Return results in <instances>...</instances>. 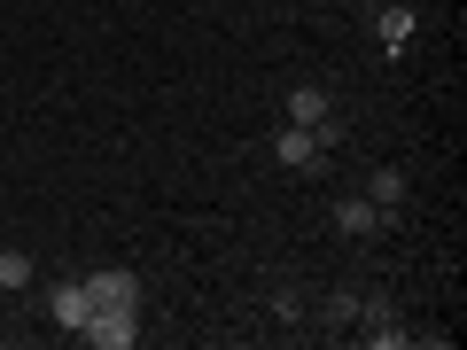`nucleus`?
<instances>
[{
  "label": "nucleus",
  "mask_w": 467,
  "mask_h": 350,
  "mask_svg": "<svg viewBox=\"0 0 467 350\" xmlns=\"http://www.w3.org/2000/svg\"><path fill=\"white\" fill-rule=\"evenodd\" d=\"M47 312H55V327H70V335H78L86 319H94V296H86V281H63V288L47 296Z\"/></svg>",
  "instance_id": "nucleus-5"
},
{
  "label": "nucleus",
  "mask_w": 467,
  "mask_h": 350,
  "mask_svg": "<svg viewBox=\"0 0 467 350\" xmlns=\"http://www.w3.org/2000/svg\"><path fill=\"white\" fill-rule=\"evenodd\" d=\"M288 125H335V101H327V86H296V94H288Z\"/></svg>",
  "instance_id": "nucleus-6"
},
{
  "label": "nucleus",
  "mask_w": 467,
  "mask_h": 350,
  "mask_svg": "<svg viewBox=\"0 0 467 350\" xmlns=\"http://www.w3.org/2000/svg\"><path fill=\"white\" fill-rule=\"evenodd\" d=\"M78 335L94 350H133L140 343V304H94V319H86Z\"/></svg>",
  "instance_id": "nucleus-1"
},
{
  "label": "nucleus",
  "mask_w": 467,
  "mask_h": 350,
  "mask_svg": "<svg viewBox=\"0 0 467 350\" xmlns=\"http://www.w3.org/2000/svg\"><path fill=\"white\" fill-rule=\"evenodd\" d=\"M358 319H367V343H374V350H398V343H405L398 304H389V296H367V304H358Z\"/></svg>",
  "instance_id": "nucleus-4"
},
{
  "label": "nucleus",
  "mask_w": 467,
  "mask_h": 350,
  "mask_svg": "<svg viewBox=\"0 0 467 350\" xmlns=\"http://www.w3.org/2000/svg\"><path fill=\"white\" fill-rule=\"evenodd\" d=\"M367 202H374V211H382V226H389V218H398V202H405V171H374Z\"/></svg>",
  "instance_id": "nucleus-8"
},
{
  "label": "nucleus",
  "mask_w": 467,
  "mask_h": 350,
  "mask_svg": "<svg viewBox=\"0 0 467 350\" xmlns=\"http://www.w3.org/2000/svg\"><path fill=\"white\" fill-rule=\"evenodd\" d=\"M0 288H32V257L24 250H0Z\"/></svg>",
  "instance_id": "nucleus-9"
},
{
  "label": "nucleus",
  "mask_w": 467,
  "mask_h": 350,
  "mask_svg": "<svg viewBox=\"0 0 467 350\" xmlns=\"http://www.w3.org/2000/svg\"><path fill=\"white\" fill-rule=\"evenodd\" d=\"M273 156H281L288 171H312L319 164V133L312 125H281V133H273Z\"/></svg>",
  "instance_id": "nucleus-3"
},
{
  "label": "nucleus",
  "mask_w": 467,
  "mask_h": 350,
  "mask_svg": "<svg viewBox=\"0 0 467 350\" xmlns=\"http://www.w3.org/2000/svg\"><path fill=\"white\" fill-rule=\"evenodd\" d=\"M350 8H382V0H350Z\"/></svg>",
  "instance_id": "nucleus-12"
},
{
  "label": "nucleus",
  "mask_w": 467,
  "mask_h": 350,
  "mask_svg": "<svg viewBox=\"0 0 467 350\" xmlns=\"http://www.w3.org/2000/svg\"><path fill=\"white\" fill-rule=\"evenodd\" d=\"M78 281H86V296H94V304H140V281L125 265H94V273H78Z\"/></svg>",
  "instance_id": "nucleus-2"
},
{
  "label": "nucleus",
  "mask_w": 467,
  "mask_h": 350,
  "mask_svg": "<svg viewBox=\"0 0 467 350\" xmlns=\"http://www.w3.org/2000/svg\"><path fill=\"white\" fill-rule=\"evenodd\" d=\"M335 226H343L350 242H367V233H382V211H374L367 195H350V202H335Z\"/></svg>",
  "instance_id": "nucleus-7"
},
{
  "label": "nucleus",
  "mask_w": 467,
  "mask_h": 350,
  "mask_svg": "<svg viewBox=\"0 0 467 350\" xmlns=\"http://www.w3.org/2000/svg\"><path fill=\"white\" fill-rule=\"evenodd\" d=\"M350 319H358V296H350V288H343V296H327V327H350Z\"/></svg>",
  "instance_id": "nucleus-11"
},
{
  "label": "nucleus",
  "mask_w": 467,
  "mask_h": 350,
  "mask_svg": "<svg viewBox=\"0 0 467 350\" xmlns=\"http://www.w3.org/2000/svg\"><path fill=\"white\" fill-rule=\"evenodd\" d=\"M405 32H413V16H405V8H382V39L389 47H405Z\"/></svg>",
  "instance_id": "nucleus-10"
}]
</instances>
